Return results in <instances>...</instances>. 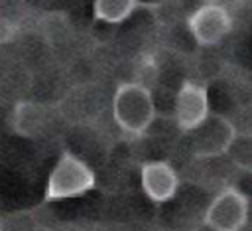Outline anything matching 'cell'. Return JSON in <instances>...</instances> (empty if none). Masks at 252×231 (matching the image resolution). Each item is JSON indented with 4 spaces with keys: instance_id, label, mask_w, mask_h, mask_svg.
I'll return each mask as SVG.
<instances>
[{
    "instance_id": "7",
    "label": "cell",
    "mask_w": 252,
    "mask_h": 231,
    "mask_svg": "<svg viewBox=\"0 0 252 231\" xmlns=\"http://www.w3.org/2000/svg\"><path fill=\"white\" fill-rule=\"evenodd\" d=\"M142 190L154 203H165L169 201L179 188V176L175 168L165 160H152L142 164L140 170Z\"/></svg>"
},
{
    "instance_id": "5",
    "label": "cell",
    "mask_w": 252,
    "mask_h": 231,
    "mask_svg": "<svg viewBox=\"0 0 252 231\" xmlns=\"http://www.w3.org/2000/svg\"><path fill=\"white\" fill-rule=\"evenodd\" d=\"M234 24V16L226 10L205 2L187 18V30L199 45H215L222 41Z\"/></svg>"
},
{
    "instance_id": "4",
    "label": "cell",
    "mask_w": 252,
    "mask_h": 231,
    "mask_svg": "<svg viewBox=\"0 0 252 231\" xmlns=\"http://www.w3.org/2000/svg\"><path fill=\"white\" fill-rule=\"evenodd\" d=\"M248 197L236 188H224L209 203L203 219L217 231H242L248 223Z\"/></svg>"
},
{
    "instance_id": "2",
    "label": "cell",
    "mask_w": 252,
    "mask_h": 231,
    "mask_svg": "<svg viewBox=\"0 0 252 231\" xmlns=\"http://www.w3.org/2000/svg\"><path fill=\"white\" fill-rule=\"evenodd\" d=\"M96 186L94 172L87 162L75 156L69 150H63L57 158L55 166L47 176L45 186V201H59L85 195Z\"/></svg>"
},
{
    "instance_id": "9",
    "label": "cell",
    "mask_w": 252,
    "mask_h": 231,
    "mask_svg": "<svg viewBox=\"0 0 252 231\" xmlns=\"http://www.w3.org/2000/svg\"><path fill=\"white\" fill-rule=\"evenodd\" d=\"M142 4L140 0H94L93 2V16L100 24L116 26L128 20Z\"/></svg>"
},
{
    "instance_id": "12",
    "label": "cell",
    "mask_w": 252,
    "mask_h": 231,
    "mask_svg": "<svg viewBox=\"0 0 252 231\" xmlns=\"http://www.w3.org/2000/svg\"><path fill=\"white\" fill-rule=\"evenodd\" d=\"M0 231H4V229H0Z\"/></svg>"
},
{
    "instance_id": "8",
    "label": "cell",
    "mask_w": 252,
    "mask_h": 231,
    "mask_svg": "<svg viewBox=\"0 0 252 231\" xmlns=\"http://www.w3.org/2000/svg\"><path fill=\"white\" fill-rule=\"evenodd\" d=\"M47 107L35 101H20L12 111V128L18 136L35 138L47 126Z\"/></svg>"
},
{
    "instance_id": "10",
    "label": "cell",
    "mask_w": 252,
    "mask_h": 231,
    "mask_svg": "<svg viewBox=\"0 0 252 231\" xmlns=\"http://www.w3.org/2000/svg\"><path fill=\"white\" fill-rule=\"evenodd\" d=\"M209 4H215V6H219V8H222V10H226L228 14H236L240 8H242V4H244V0H207Z\"/></svg>"
},
{
    "instance_id": "11",
    "label": "cell",
    "mask_w": 252,
    "mask_h": 231,
    "mask_svg": "<svg viewBox=\"0 0 252 231\" xmlns=\"http://www.w3.org/2000/svg\"><path fill=\"white\" fill-rule=\"evenodd\" d=\"M185 231H217L211 223H207L205 219L201 221V223H197V225H193V227H189V229H185Z\"/></svg>"
},
{
    "instance_id": "1",
    "label": "cell",
    "mask_w": 252,
    "mask_h": 231,
    "mask_svg": "<svg viewBox=\"0 0 252 231\" xmlns=\"http://www.w3.org/2000/svg\"><path fill=\"white\" fill-rule=\"evenodd\" d=\"M112 118L124 134L144 136L156 120V103L150 87L124 81L112 95Z\"/></svg>"
},
{
    "instance_id": "6",
    "label": "cell",
    "mask_w": 252,
    "mask_h": 231,
    "mask_svg": "<svg viewBox=\"0 0 252 231\" xmlns=\"http://www.w3.org/2000/svg\"><path fill=\"white\" fill-rule=\"evenodd\" d=\"M211 113L209 91L205 85L195 81H183L173 101V120L183 132L197 128Z\"/></svg>"
},
{
    "instance_id": "3",
    "label": "cell",
    "mask_w": 252,
    "mask_h": 231,
    "mask_svg": "<svg viewBox=\"0 0 252 231\" xmlns=\"http://www.w3.org/2000/svg\"><path fill=\"white\" fill-rule=\"evenodd\" d=\"M236 142L234 124L217 113H209V116L191 130V152L195 158L207 160L226 154Z\"/></svg>"
}]
</instances>
